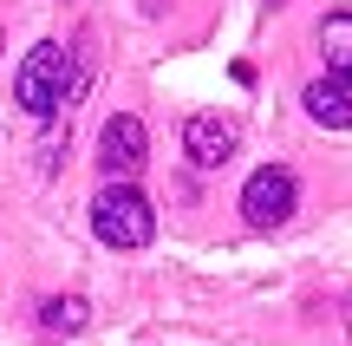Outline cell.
Returning <instances> with one entry per match:
<instances>
[{"label": "cell", "mask_w": 352, "mask_h": 346, "mask_svg": "<svg viewBox=\"0 0 352 346\" xmlns=\"http://www.w3.org/2000/svg\"><path fill=\"white\" fill-rule=\"evenodd\" d=\"M91 235L104 248H144L157 235V209L144 190H131V177H111L98 196H91Z\"/></svg>", "instance_id": "obj_1"}, {"label": "cell", "mask_w": 352, "mask_h": 346, "mask_svg": "<svg viewBox=\"0 0 352 346\" xmlns=\"http://www.w3.org/2000/svg\"><path fill=\"white\" fill-rule=\"evenodd\" d=\"M13 98H20L33 118H52L65 98H72V52H65L59 39H39V46L20 59V72H13Z\"/></svg>", "instance_id": "obj_2"}, {"label": "cell", "mask_w": 352, "mask_h": 346, "mask_svg": "<svg viewBox=\"0 0 352 346\" xmlns=\"http://www.w3.org/2000/svg\"><path fill=\"white\" fill-rule=\"evenodd\" d=\"M294 203H300V183H294V170H280V164H261L248 177V190H241L248 229H280V222L294 216Z\"/></svg>", "instance_id": "obj_3"}, {"label": "cell", "mask_w": 352, "mask_h": 346, "mask_svg": "<svg viewBox=\"0 0 352 346\" xmlns=\"http://www.w3.org/2000/svg\"><path fill=\"white\" fill-rule=\"evenodd\" d=\"M144 157H151V131H144V118H131V111L104 118V131H98V164H104V177H138Z\"/></svg>", "instance_id": "obj_4"}, {"label": "cell", "mask_w": 352, "mask_h": 346, "mask_svg": "<svg viewBox=\"0 0 352 346\" xmlns=\"http://www.w3.org/2000/svg\"><path fill=\"white\" fill-rule=\"evenodd\" d=\"M235 144H241L235 118L196 111V118H189V125H183V151H189V164H196V170H222L228 157H235Z\"/></svg>", "instance_id": "obj_5"}, {"label": "cell", "mask_w": 352, "mask_h": 346, "mask_svg": "<svg viewBox=\"0 0 352 346\" xmlns=\"http://www.w3.org/2000/svg\"><path fill=\"white\" fill-rule=\"evenodd\" d=\"M300 105H307V118H314V125H327V131H352V78H340V72L314 78V85L300 91Z\"/></svg>", "instance_id": "obj_6"}, {"label": "cell", "mask_w": 352, "mask_h": 346, "mask_svg": "<svg viewBox=\"0 0 352 346\" xmlns=\"http://www.w3.org/2000/svg\"><path fill=\"white\" fill-rule=\"evenodd\" d=\"M320 52H327V72L352 78V13H327L320 20Z\"/></svg>", "instance_id": "obj_7"}, {"label": "cell", "mask_w": 352, "mask_h": 346, "mask_svg": "<svg viewBox=\"0 0 352 346\" xmlns=\"http://www.w3.org/2000/svg\"><path fill=\"white\" fill-rule=\"evenodd\" d=\"M85 321H91L85 301H46V307H39V327H46V334H78Z\"/></svg>", "instance_id": "obj_8"}]
</instances>
